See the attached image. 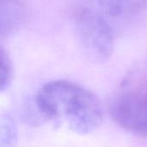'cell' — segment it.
Instances as JSON below:
<instances>
[{
	"instance_id": "obj_1",
	"label": "cell",
	"mask_w": 147,
	"mask_h": 147,
	"mask_svg": "<svg viewBox=\"0 0 147 147\" xmlns=\"http://www.w3.org/2000/svg\"><path fill=\"white\" fill-rule=\"evenodd\" d=\"M35 103L47 120L78 134L97 129L104 117L99 98L86 88L68 80H54L38 91Z\"/></svg>"
},
{
	"instance_id": "obj_2",
	"label": "cell",
	"mask_w": 147,
	"mask_h": 147,
	"mask_svg": "<svg viewBox=\"0 0 147 147\" xmlns=\"http://www.w3.org/2000/svg\"><path fill=\"white\" fill-rule=\"evenodd\" d=\"M109 111L123 129L147 136V59L123 78L111 99Z\"/></svg>"
},
{
	"instance_id": "obj_3",
	"label": "cell",
	"mask_w": 147,
	"mask_h": 147,
	"mask_svg": "<svg viewBox=\"0 0 147 147\" xmlns=\"http://www.w3.org/2000/svg\"><path fill=\"white\" fill-rule=\"evenodd\" d=\"M75 28L84 54L95 63H104L111 57L114 34L109 24L98 12L83 9L76 16Z\"/></svg>"
},
{
	"instance_id": "obj_4",
	"label": "cell",
	"mask_w": 147,
	"mask_h": 147,
	"mask_svg": "<svg viewBox=\"0 0 147 147\" xmlns=\"http://www.w3.org/2000/svg\"><path fill=\"white\" fill-rule=\"evenodd\" d=\"M0 35L9 37L18 31L26 18V9L21 0H1Z\"/></svg>"
},
{
	"instance_id": "obj_5",
	"label": "cell",
	"mask_w": 147,
	"mask_h": 147,
	"mask_svg": "<svg viewBox=\"0 0 147 147\" xmlns=\"http://www.w3.org/2000/svg\"><path fill=\"white\" fill-rule=\"evenodd\" d=\"M104 12L114 18H127L139 14L147 5V0H99Z\"/></svg>"
},
{
	"instance_id": "obj_6",
	"label": "cell",
	"mask_w": 147,
	"mask_h": 147,
	"mask_svg": "<svg viewBox=\"0 0 147 147\" xmlns=\"http://www.w3.org/2000/svg\"><path fill=\"white\" fill-rule=\"evenodd\" d=\"M13 67L11 59L8 53L1 47V74H0V88L1 91H4L9 86L12 81Z\"/></svg>"
},
{
	"instance_id": "obj_7",
	"label": "cell",
	"mask_w": 147,
	"mask_h": 147,
	"mask_svg": "<svg viewBox=\"0 0 147 147\" xmlns=\"http://www.w3.org/2000/svg\"><path fill=\"white\" fill-rule=\"evenodd\" d=\"M16 131L15 124L11 118L5 116L1 122V146H11L16 141Z\"/></svg>"
}]
</instances>
